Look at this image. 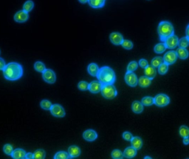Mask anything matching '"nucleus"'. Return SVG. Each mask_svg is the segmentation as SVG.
I'll return each instance as SVG.
<instances>
[{
    "mask_svg": "<svg viewBox=\"0 0 189 159\" xmlns=\"http://www.w3.org/2000/svg\"><path fill=\"white\" fill-rule=\"evenodd\" d=\"M34 2L32 1V0H28L26 1L25 3V4L23 5V10L27 12H30V11H31L33 8L34 7Z\"/></svg>",
    "mask_w": 189,
    "mask_h": 159,
    "instance_id": "c85d7f7f",
    "label": "nucleus"
},
{
    "mask_svg": "<svg viewBox=\"0 0 189 159\" xmlns=\"http://www.w3.org/2000/svg\"><path fill=\"white\" fill-rule=\"evenodd\" d=\"M102 84L99 81H92L89 83L88 90L92 93H97L100 92L102 87Z\"/></svg>",
    "mask_w": 189,
    "mask_h": 159,
    "instance_id": "4468645a",
    "label": "nucleus"
},
{
    "mask_svg": "<svg viewBox=\"0 0 189 159\" xmlns=\"http://www.w3.org/2000/svg\"><path fill=\"white\" fill-rule=\"evenodd\" d=\"M40 105L41 108L43 110H50L53 105L49 101L47 100H43L40 102Z\"/></svg>",
    "mask_w": 189,
    "mask_h": 159,
    "instance_id": "c9c22d12",
    "label": "nucleus"
},
{
    "mask_svg": "<svg viewBox=\"0 0 189 159\" xmlns=\"http://www.w3.org/2000/svg\"><path fill=\"white\" fill-rule=\"evenodd\" d=\"M186 37L189 39V25L187 26V29H186Z\"/></svg>",
    "mask_w": 189,
    "mask_h": 159,
    "instance_id": "49530a36",
    "label": "nucleus"
},
{
    "mask_svg": "<svg viewBox=\"0 0 189 159\" xmlns=\"http://www.w3.org/2000/svg\"><path fill=\"white\" fill-rule=\"evenodd\" d=\"M29 18L28 13L25 11L24 10L20 11L15 14L14 20L18 23H24L26 22Z\"/></svg>",
    "mask_w": 189,
    "mask_h": 159,
    "instance_id": "9b49d317",
    "label": "nucleus"
},
{
    "mask_svg": "<svg viewBox=\"0 0 189 159\" xmlns=\"http://www.w3.org/2000/svg\"><path fill=\"white\" fill-rule=\"evenodd\" d=\"M0 54H1V51H0Z\"/></svg>",
    "mask_w": 189,
    "mask_h": 159,
    "instance_id": "8fccbe9b",
    "label": "nucleus"
},
{
    "mask_svg": "<svg viewBox=\"0 0 189 159\" xmlns=\"http://www.w3.org/2000/svg\"><path fill=\"white\" fill-rule=\"evenodd\" d=\"M89 87V83H87L86 81H80L78 85V87L80 90L86 91L88 90Z\"/></svg>",
    "mask_w": 189,
    "mask_h": 159,
    "instance_id": "ea45409f",
    "label": "nucleus"
},
{
    "mask_svg": "<svg viewBox=\"0 0 189 159\" xmlns=\"http://www.w3.org/2000/svg\"><path fill=\"white\" fill-rule=\"evenodd\" d=\"M141 102L143 105L150 106V105H152L153 104H154V98H153L152 97L147 96V97H144L142 98Z\"/></svg>",
    "mask_w": 189,
    "mask_h": 159,
    "instance_id": "bb28decb",
    "label": "nucleus"
},
{
    "mask_svg": "<svg viewBox=\"0 0 189 159\" xmlns=\"http://www.w3.org/2000/svg\"><path fill=\"white\" fill-rule=\"evenodd\" d=\"M177 58V52L175 51H169L165 53L163 57V61L168 65L174 64Z\"/></svg>",
    "mask_w": 189,
    "mask_h": 159,
    "instance_id": "1a4fd4ad",
    "label": "nucleus"
},
{
    "mask_svg": "<svg viewBox=\"0 0 189 159\" xmlns=\"http://www.w3.org/2000/svg\"><path fill=\"white\" fill-rule=\"evenodd\" d=\"M144 159H152V157H144Z\"/></svg>",
    "mask_w": 189,
    "mask_h": 159,
    "instance_id": "09e8293b",
    "label": "nucleus"
},
{
    "mask_svg": "<svg viewBox=\"0 0 189 159\" xmlns=\"http://www.w3.org/2000/svg\"><path fill=\"white\" fill-rule=\"evenodd\" d=\"M6 65V64L5 63V60L2 58H0V70H3Z\"/></svg>",
    "mask_w": 189,
    "mask_h": 159,
    "instance_id": "37998d69",
    "label": "nucleus"
},
{
    "mask_svg": "<svg viewBox=\"0 0 189 159\" xmlns=\"http://www.w3.org/2000/svg\"><path fill=\"white\" fill-rule=\"evenodd\" d=\"M132 110L133 112L137 114H139L143 111L144 106L142 102L138 101H135L133 102L132 105Z\"/></svg>",
    "mask_w": 189,
    "mask_h": 159,
    "instance_id": "a211bd4d",
    "label": "nucleus"
},
{
    "mask_svg": "<svg viewBox=\"0 0 189 159\" xmlns=\"http://www.w3.org/2000/svg\"><path fill=\"white\" fill-rule=\"evenodd\" d=\"M183 143H184V144L186 145L189 144V138H184L183 139Z\"/></svg>",
    "mask_w": 189,
    "mask_h": 159,
    "instance_id": "a18cd8bd",
    "label": "nucleus"
},
{
    "mask_svg": "<svg viewBox=\"0 0 189 159\" xmlns=\"http://www.w3.org/2000/svg\"><path fill=\"white\" fill-rule=\"evenodd\" d=\"M158 33L160 40L164 42L168 37L174 35V30L173 26L168 21L160 22L158 27Z\"/></svg>",
    "mask_w": 189,
    "mask_h": 159,
    "instance_id": "7ed1b4c3",
    "label": "nucleus"
},
{
    "mask_svg": "<svg viewBox=\"0 0 189 159\" xmlns=\"http://www.w3.org/2000/svg\"><path fill=\"white\" fill-rule=\"evenodd\" d=\"M121 45L122 46L123 48L127 49V50H130V49H132L133 47L132 42L128 40H123L122 43L121 44Z\"/></svg>",
    "mask_w": 189,
    "mask_h": 159,
    "instance_id": "58836bf2",
    "label": "nucleus"
},
{
    "mask_svg": "<svg viewBox=\"0 0 189 159\" xmlns=\"http://www.w3.org/2000/svg\"><path fill=\"white\" fill-rule=\"evenodd\" d=\"M2 71L4 77L9 81L18 80L22 77L23 74L22 65L16 62L7 64Z\"/></svg>",
    "mask_w": 189,
    "mask_h": 159,
    "instance_id": "f257e3e1",
    "label": "nucleus"
},
{
    "mask_svg": "<svg viewBox=\"0 0 189 159\" xmlns=\"http://www.w3.org/2000/svg\"><path fill=\"white\" fill-rule=\"evenodd\" d=\"M68 154L71 158L77 157L81 154V150L76 145H72L68 148Z\"/></svg>",
    "mask_w": 189,
    "mask_h": 159,
    "instance_id": "dca6fc26",
    "label": "nucleus"
},
{
    "mask_svg": "<svg viewBox=\"0 0 189 159\" xmlns=\"http://www.w3.org/2000/svg\"><path fill=\"white\" fill-rule=\"evenodd\" d=\"M122 137H123L124 139L127 140V141H128V142H130L131 140L132 139L133 137L132 134L129 132H125L123 133Z\"/></svg>",
    "mask_w": 189,
    "mask_h": 159,
    "instance_id": "a19ab883",
    "label": "nucleus"
},
{
    "mask_svg": "<svg viewBox=\"0 0 189 159\" xmlns=\"http://www.w3.org/2000/svg\"><path fill=\"white\" fill-rule=\"evenodd\" d=\"M131 145L135 149L137 150H139L143 146V141L142 139L139 137H133L132 139L130 141Z\"/></svg>",
    "mask_w": 189,
    "mask_h": 159,
    "instance_id": "aec40b11",
    "label": "nucleus"
},
{
    "mask_svg": "<svg viewBox=\"0 0 189 159\" xmlns=\"http://www.w3.org/2000/svg\"><path fill=\"white\" fill-rule=\"evenodd\" d=\"M163 58L161 56H157L153 59L151 62L152 66H153L155 68H158L159 66L163 63Z\"/></svg>",
    "mask_w": 189,
    "mask_h": 159,
    "instance_id": "cd10ccee",
    "label": "nucleus"
},
{
    "mask_svg": "<svg viewBox=\"0 0 189 159\" xmlns=\"http://www.w3.org/2000/svg\"><path fill=\"white\" fill-rule=\"evenodd\" d=\"M99 68L98 65L95 63H91L88 65L87 67V71L91 76H97L99 71Z\"/></svg>",
    "mask_w": 189,
    "mask_h": 159,
    "instance_id": "4be33fe9",
    "label": "nucleus"
},
{
    "mask_svg": "<svg viewBox=\"0 0 189 159\" xmlns=\"http://www.w3.org/2000/svg\"><path fill=\"white\" fill-rule=\"evenodd\" d=\"M168 69H169V65L164 62L158 67V72L160 75H163L167 72Z\"/></svg>",
    "mask_w": 189,
    "mask_h": 159,
    "instance_id": "72a5a7b5",
    "label": "nucleus"
},
{
    "mask_svg": "<svg viewBox=\"0 0 189 159\" xmlns=\"http://www.w3.org/2000/svg\"><path fill=\"white\" fill-rule=\"evenodd\" d=\"M26 159H34L33 154H32V152H28V153H26Z\"/></svg>",
    "mask_w": 189,
    "mask_h": 159,
    "instance_id": "c03bdc74",
    "label": "nucleus"
},
{
    "mask_svg": "<svg viewBox=\"0 0 189 159\" xmlns=\"http://www.w3.org/2000/svg\"><path fill=\"white\" fill-rule=\"evenodd\" d=\"M42 77L44 81L50 84L55 83L56 81L55 73L51 69H45L42 73Z\"/></svg>",
    "mask_w": 189,
    "mask_h": 159,
    "instance_id": "423d86ee",
    "label": "nucleus"
},
{
    "mask_svg": "<svg viewBox=\"0 0 189 159\" xmlns=\"http://www.w3.org/2000/svg\"><path fill=\"white\" fill-rule=\"evenodd\" d=\"M180 135L182 137L184 138L189 137V128L186 125H182L180 127L179 129Z\"/></svg>",
    "mask_w": 189,
    "mask_h": 159,
    "instance_id": "a878e982",
    "label": "nucleus"
},
{
    "mask_svg": "<svg viewBox=\"0 0 189 159\" xmlns=\"http://www.w3.org/2000/svg\"><path fill=\"white\" fill-rule=\"evenodd\" d=\"M34 68L36 71L40 72H42V73H43L46 69L44 63H43L41 61L35 62L34 65Z\"/></svg>",
    "mask_w": 189,
    "mask_h": 159,
    "instance_id": "7c9ffc66",
    "label": "nucleus"
},
{
    "mask_svg": "<svg viewBox=\"0 0 189 159\" xmlns=\"http://www.w3.org/2000/svg\"><path fill=\"white\" fill-rule=\"evenodd\" d=\"M88 2L91 7L99 8L104 6L105 0H88Z\"/></svg>",
    "mask_w": 189,
    "mask_h": 159,
    "instance_id": "5701e85b",
    "label": "nucleus"
},
{
    "mask_svg": "<svg viewBox=\"0 0 189 159\" xmlns=\"http://www.w3.org/2000/svg\"><path fill=\"white\" fill-rule=\"evenodd\" d=\"M176 52H177V58H179L180 59L185 60L189 57V52L186 48L179 47L178 49H177Z\"/></svg>",
    "mask_w": 189,
    "mask_h": 159,
    "instance_id": "b1692460",
    "label": "nucleus"
},
{
    "mask_svg": "<svg viewBox=\"0 0 189 159\" xmlns=\"http://www.w3.org/2000/svg\"><path fill=\"white\" fill-rule=\"evenodd\" d=\"M144 73L145 76L152 80L157 75V71L153 66L148 65L145 68Z\"/></svg>",
    "mask_w": 189,
    "mask_h": 159,
    "instance_id": "f3484780",
    "label": "nucleus"
},
{
    "mask_svg": "<svg viewBox=\"0 0 189 159\" xmlns=\"http://www.w3.org/2000/svg\"><path fill=\"white\" fill-rule=\"evenodd\" d=\"M111 42L115 45H121L123 42V37L121 34L117 32H113L110 35Z\"/></svg>",
    "mask_w": 189,
    "mask_h": 159,
    "instance_id": "f8f14e48",
    "label": "nucleus"
},
{
    "mask_svg": "<svg viewBox=\"0 0 189 159\" xmlns=\"http://www.w3.org/2000/svg\"><path fill=\"white\" fill-rule=\"evenodd\" d=\"M179 39L175 35H172L165 39L164 43L168 49H174L178 45Z\"/></svg>",
    "mask_w": 189,
    "mask_h": 159,
    "instance_id": "9d476101",
    "label": "nucleus"
},
{
    "mask_svg": "<svg viewBox=\"0 0 189 159\" xmlns=\"http://www.w3.org/2000/svg\"><path fill=\"white\" fill-rule=\"evenodd\" d=\"M83 138L87 142H93L97 138V133L92 129L86 130L83 133Z\"/></svg>",
    "mask_w": 189,
    "mask_h": 159,
    "instance_id": "ddd939ff",
    "label": "nucleus"
},
{
    "mask_svg": "<svg viewBox=\"0 0 189 159\" xmlns=\"http://www.w3.org/2000/svg\"><path fill=\"white\" fill-rule=\"evenodd\" d=\"M46 153L43 149H38L33 153L34 159H44L45 157Z\"/></svg>",
    "mask_w": 189,
    "mask_h": 159,
    "instance_id": "c756f323",
    "label": "nucleus"
},
{
    "mask_svg": "<svg viewBox=\"0 0 189 159\" xmlns=\"http://www.w3.org/2000/svg\"><path fill=\"white\" fill-rule=\"evenodd\" d=\"M152 80H150L149 78H148L146 76H142L140 78L138 79V84L143 88H145L150 86L151 84Z\"/></svg>",
    "mask_w": 189,
    "mask_h": 159,
    "instance_id": "412c9836",
    "label": "nucleus"
},
{
    "mask_svg": "<svg viewBox=\"0 0 189 159\" xmlns=\"http://www.w3.org/2000/svg\"><path fill=\"white\" fill-rule=\"evenodd\" d=\"M178 45L180 48H187L189 45V39L187 37H182L180 39H179Z\"/></svg>",
    "mask_w": 189,
    "mask_h": 159,
    "instance_id": "2f4dec72",
    "label": "nucleus"
},
{
    "mask_svg": "<svg viewBox=\"0 0 189 159\" xmlns=\"http://www.w3.org/2000/svg\"><path fill=\"white\" fill-rule=\"evenodd\" d=\"M26 152L22 149H16L13 151L11 157L15 159H22L26 158Z\"/></svg>",
    "mask_w": 189,
    "mask_h": 159,
    "instance_id": "2eb2a0df",
    "label": "nucleus"
},
{
    "mask_svg": "<svg viewBox=\"0 0 189 159\" xmlns=\"http://www.w3.org/2000/svg\"><path fill=\"white\" fill-rule=\"evenodd\" d=\"M3 152H5V154L9 156H11V154L12 153L13 151V147L10 144H7L5 145L3 148Z\"/></svg>",
    "mask_w": 189,
    "mask_h": 159,
    "instance_id": "4c0bfd02",
    "label": "nucleus"
},
{
    "mask_svg": "<svg viewBox=\"0 0 189 159\" xmlns=\"http://www.w3.org/2000/svg\"><path fill=\"white\" fill-rule=\"evenodd\" d=\"M97 77L102 85L113 84L116 81L115 73L109 66H103L99 69Z\"/></svg>",
    "mask_w": 189,
    "mask_h": 159,
    "instance_id": "f03ea898",
    "label": "nucleus"
},
{
    "mask_svg": "<svg viewBox=\"0 0 189 159\" xmlns=\"http://www.w3.org/2000/svg\"><path fill=\"white\" fill-rule=\"evenodd\" d=\"M154 104L158 107H163L168 105L170 103V98L167 95L160 93L154 98Z\"/></svg>",
    "mask_w": 189,
    "mask_h": 159,
    "instance_id": "39448f33",
    "label": "nucleus"
},
{
    "mask_svg": "<svg viewBox=\"0 0 189 159\" xmlns=\"http://www.w3.org/2000/svg\"><path fill=\"white\" fill-rule=\"evenodd\" d=\"M138 66V64L135 61H133L130 62L128 65L127 71L128 72H133L137 70Z\"/></svg>",
    "mask_w": 189,
    "mask_h": 159,
    "instance_id": "e433bc0d",
    "label": "nucleus"
},
{
    "mask_svg": "<svg viewBox=\"0 0 189 159\" xmlns=\"http://www.w3.org/2000/svg\"><path fill=\"white\" fill-rule=\"evenodd\" d=\"M71 158L68 152H59L54 156L55 159H68Z\"/></svg>",
    "mask_w": 189,
    "mask_h": 159,
    "instance_id": "473e14b6",
    "label": "nucleus"
},
{
    "mask_svg": "<svg viewBox=\"0 0 189 159\" xmlns=\"http://www.w3.org/2000/svg\"><path fill=\"white\" fill-rule=\"evenodd\" d=\"M125 80L128 85L130 87H135L138 85V79L133 72L127 71L125 76Z\"/></svg>",
    "mask_w": 189,
    "mask_h": 159,
    "instance_id": "6e6552de",
    "label": "nucleus"
},
{
    "mask_svg": "<svg viewBox=\"0 0 189 159\" xmlns=\"http://www.w3.org/2000/svg\"><path fill=\"white\" fill-rule=\"evenodd\" d=\"M50 110L52 115L56 117H64L65 115V111L64 110V108L58 104L53 105Z\"/></svg>",
    "mask_w": 189,
    "mask_h": 159,
    "instance_id": "0eeeda50",
    "label": "nucleus"
},
{
    "mask_svg": "<svg viewBox=\"0 0 189 159\" xmlns=\"http://www.w3.org/2000/svg\"><path fill=\"white\" fill-rule=\"evenodd\" d=\"M137 155V150L133 147H127L123 152V155L128 159L133 158Z\"/></svg>",
    "mask_w": 189,
    "mask_h": 159,
    "instance_id": "6ab92c4d",
    "label": "nucleus"
},
{
    "mask_svg": "<svg viewBox=\"0 0 189 159\" xmlns=\"http://www.w3.org/2000/svg\"><path fill=\"white\" fill-rule=\"evenodd\" d=\"M139 65L142 68L145 69V68L148 65V63L147 60H146L145 59H142L139 61Z\"/></svg>",
    "mask_w": 189,
    "mask_h": 159,
    "instance_id": "79ce46f5",
    "label": "nucleus"
},
{
    "mask_svg": "<svg viewBox=\"0 0 189 159\" xmlns=\"http://www.w3.org/2000/svg\"><path fill=\"white\" fill-rule=\"evenodd\" d=\"M111 157L114 159H122L124 157L123 153L120 150H114L111 153Z\"/></svg>",
    "mask_w": 189,
    "mask_h": 159,
    "instance_id": "f704fd0d",
    "label": "nucleus"
},
{
    "mask_svg": "<svg viewBox=\"0 0 189 159\" xmlns=\"http://www.w3.org/2000/svg\"><path fill=\"white\" fill-rule=\"evenodd\" d=\"M79 2L81 3H85L88 2V0H79Z\"/></svg>",
    "mask_w": 189,
    "mask_h": 159,
    "instance_id": "de8ad7c7",
    "label": "nucleus"
},
{
    "mask_svg": "<svg viewBox=\"0 0 189 159\" xmlns=\"http://www.w3.org/2000/svg\"><path fill=\"white\" fill-rule=\"evenodd\" d=\"M101 92L103 97L108 100L113 99L117 95V91L113 84L103 85Z\"/></svg>",
    "mask_w": 189,
    "mask_h": 159,
    "instance_id": "20e7f679",
    "label": "nucleus"
},
{
    "mask_svg": "<svg viewBox=\"0 0 189 159\" xmlns=\"http://www.w3.org/2000/svg\"><path fill=\"white\" fill-rule=\"evenodd\" d=\"M166 49H167V47L164 42L157 44L154 48V52L157 54H162L165 51Z\"/></svg>",
    "mask_w": 189,
    "mask_h": 159,
    "instance_id": "393cba45",
    "label": "nucleus"
}]
</instances>
